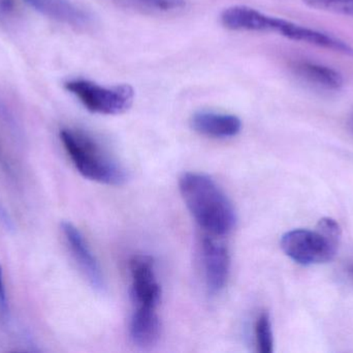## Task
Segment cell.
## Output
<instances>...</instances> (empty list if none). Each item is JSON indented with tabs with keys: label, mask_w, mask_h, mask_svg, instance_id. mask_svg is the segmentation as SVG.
Here are the masks:
<instances>
[{
	"label": "cell",
	"mask_w": 353,
	"mask_h": 353,
	"mask_svg": "<svg viewBox=\"0 0 353 353\" xmlns=\"http://www.w3.org/2000/svg\"><path fill=\"white\" fill-rule=\"evenodd\" d=\"M221 24L230 30L277 33L286 39L331 50L353 57V48L339 37L285 19L270 16L247 6H232L220 15Z\"/></svg>",
	"instance_id": "6da1fadb"
},
{
	"label": "cell",
	"mask_w": 353,
	"mask_h": 353,
	"mask_svg": "<svg viewBox=\"0 0 353 353\" xmlns=\"http://www.w3.org/2000/svg\"><path fill=\"white\" fill-rule=\"evenodd\" d=\"M179 187L191 215L208 233L223 236L236 227L234 205L211 178L189 172L180 178Z\"/></svg>",
	"instance_id": "7a4b0ae2"
},
{
	"label": "cell",
	"mask_w": 353,
	"mask_h": 353,
	"mask_svg": "<svg viewBox=\"0 0 353 353\" xmlns=\"http://www.w3.org/2000/svg\"><path fill=\"white\" fill-rule=\"evenodd\" d=\"M59 138L72 165L85 178L108 186H121L128 180L125 169L89 133L63 128Z\"/></svg>",
	"instance_id": "3957f363"
},
{
	"label": "cell",
	"mask_w": 353,
	"mask_h": 353,
	"mask_svg": "<svg viewBox=\"0 0 353 353\" xmlns=\"http://www.w3.org/2000/svg\"><path fill=\"white\" fill-rule=\"evenodd\" d=\"M341 238L339 224L323 218L316 229H294L281 238L282 250L294 263L305 267L323 265L333 260Z\"/></svg>",
	"instance_id": "277c9868"
},
{
	"label": "cell",
	"mask_w": 353,
	"mask_h": 353,
	"mask_svg": "<svg viewBox=\"0 0 353 353\" xmlns=\"http://www.w3.org/2000/svg\"><path fill=\"white\" fill-rule=\"evenodd\" d=\"M64 88L92 113L119 115L132 108L134 89L128 84L105 86L87 79H72Z\"/></svg>",
	"instance_id": "5b68a950"
},
{
	"label": "cell",
	"mask_w": 353,
	"mask_h": 353,
	"mask_svg": "<svg viewBox=\"0 0 353 353\" xmlns=\"http://www.w3.org/2000/svg\"><path fill=\"white\" fill-rule=\"evenodd\" d=\"M132 298L137 307L157 308L161 302V288L157 279L154 263L150 256L138 255L130 260Z\"/></svg>",
	"instance_id": "8992f818"
},
{
	"label": "cell",
	"mask_w": 353,
	"mask_h": 353,
	"mask_svg": "<svg viewBox=\"0 0 353 353\" xmlns=\"http://www.w3.org/2000/svg\"><path fill=\"white\" fill-rule=\"evenodd\" d=\"M201 254L205 285L211 294H219L225 287L230 275L228 249L211 236H205L201 240Z\"/></svg>",
	"instance_id": "52a82bcc"
},
{
	"label": "cell",
	"mask_w": 353,
	"mask_h": 353,
	"mask_svg": "<svg viewBox=\"0 0 353 353\" xmlns=\"http://www.w3.org/2000/svg\"><path fill=\"white\" fill-rule=\"evenodd\" d=\"M61 231L66 245L81 271L97 290L105 289V278L97 257L93 254L88 242L80 230L70 222H62Z\"/></svg>",
	"instance_id": "ba28073f"
},
{
	"label": "cell",
	"mask_w": 353,
	"mask_h": 353,
	"mask_svg": "<svg viewBox=\"0 0 353 353\" xmlns=\"http://www.w3.org/2000/svg\"><path fill=\"white\" fill-rule=\"evenodd\" d=\"M30 8L48 18L78 29L94 25V17L89 10L72 0H24Z\"/></svg>",
	"instance_id": "9c48e42d"
},
{
	"label": "cell",
	"mask_w": 353,
	"mask_h": 353,
	"mask_svg": "<svg viewBox=\"0 0 353 353\" xmlns=\"http://www.w3.org/2000/svg\"><path fill=\"white\" fill-rule=\"evenodd\" d=\"M190 124L195 132L211 138H232L242 130L238 116L212 111L196 112L191 117Z\"/></svg>",
	"instance_id": "30bf717a"
},
{
	"label": "cell",
	"mask_w": 353,
	"mask_h": 353,
	"mask_svg": "<svg viewBox=\"0 0 353 353\" xmlns=\"http://www.w3.org/2000/svg\"><path fill=\"white\" fill-rule=\"evenodd\" d=\"M294 75L303 82L325 91H337L343 87L344 79L338 70L317 62L302 60L292 66Z\"/></svg>",
	"instance_id": "8fae6325"
},
{
	"label": "cell",
	"mask_w": 353,
	"mask_h": 353,
	"mask_svg": "<svg viewBox=\"0 0 353 353\" xmlns=\"http://www.w3.org/2000/svg\"><path fill=\"white\" fill-rule=\"evenodd\" d=\"M153 307H137L130 321V334L132 342L140 347L155 345L161 338V325Z\"/></svg>",
	"instance_id": "7c38bea8"
},
{
	"label": "cell",
	"mask_w": 353,
	"mask_h": 353,
	"mask_svg": "<svg viewBox=\"0 0 353 353\" xmlns=\"http://www.w3.org/2000/svg\"><path fill=\"white\" fill-rule=\"evenodd\" d=\"M122 6L149 14H173L186 8V0H117Z\"/></svg>",
	"instance_id": "4fadbf2b"
},
{
	"label": "cell",
	"mask_w": 353,
	"mask_h": 353,
	"mask_svg": "<svg viewBox=\"0 0 353 353\" xmlns=\"http://www.w3.org/2000/svg\"><path fill=\"white\" fill-rule=\"evenodd\" d=\"M255 339L257 350L261 353L274 352V336L271 318L267 312H263L255 323Z\"/></svg>",
	"instance_id": "5bb4252c"
},
{
	"label": "cell",
	"mask_w": 353,
	"mask_h": 353,
	"mask_svg": "<svg viewBox=\"0 0 353 353\" xmlns=\"http://www.w3.org/2000/svg\"><path fill=\"white\" fill-rule=\"evenodd\" d=\"M311 8L353 18V0H303Z\"/></svg>",
	"instance_id": "9a60e30c"
},
{
	"label": "cell",
	"mask_w": 353,
	"mask_h": 353,
	"mask_svg": "<svg viewBox=\"0 0 353 353\" xmlns=\"http://www.w3.org/2000/svg\"><path fill=\"white\" fill-rule=\"evenodd\" d=\"M0 171L10 182H16L18 180V171H17L16 166L6 151L1 138H0Z\"/></svg>",
	"instance_id": "2e32d148"
},
{
	"label": "cell",
	"mask_w": 353,
	"mask_h": 353,
	"mask_svg": "<svg viewBox=\"0 0 353 353\" xmlns=\"http://www.w3.org/2000/svg\"><path fill=\"white\" fill-rule=\"evenodd\" d=\"M19 15V6L16 0H0V19L10 21Z\"/></svg>",
	"instance_id": "e0dca14e"
},
{
	"label": "cell",
	"mask_w": 353,
	"mask_h": 353,
	"mask_svg": "<svg viewBox=\"0 0 353 353\" xmlns=\"http://www.w3.org/2000/svg\"><path fill=\"white\" fill-rule=\"evenodd\" d=\"M0 316L3 319L2 321L6 323V319H8V304L1 267H0Z\"/></svg>",
	"instance_id": "ac0fdd59"
},
{
	"label": "cell",
	"mask_w": 353,
	"mask_h": 353,
	"mask_svg": "<svg viewBox=\"0 0 353 353\" xmlns=\"http://www.w3.org/2000/svg\"><path fill=\"white\" fill-rule=\"evenodd\" d=\"M0 226L6 230H14V222L6 207L0 202Z\"/></svg>",
	"instance_id": "d6986e66"
},
{
	"label": "cell",
	"mask_w": 353,
	"mask_h": 353,
	"mask_svg": "<svg viewBox=\"0 0 353 353\" xmlns=\"http://www.w3.org/2000/svg\"><path fill=\"white\" fill-rule=\"evenodd\" d=\"M342 275H343V279L345 280L346 283L353 287V258L344 265L343 269H342Z\"/></svg>",
	"instance_id": "ffe728a7"
},
{
	"label": "cell",
	"mask_w": 353,
	"mask_h": 353,
	"mask_svg": "<svg viewBox=\"0 0 353 353\" xmlns=\"http://www.w3.org/2000/svg\"><path fill=\"white\" fill-rule=\"evenodd\" d=\"M348 128H350V132L352 133L353 136V110L350 113V118H348Z\"/></svg>",
	"instance_id": "44dd1931"
}]
</instances>
